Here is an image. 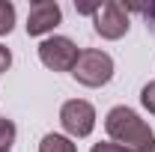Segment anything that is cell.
<instances>
[{"label":"cell","instance_id":"cell-1","mask_svg":"<svg viewBox=\"0 0 155 152\" xmlns=\"http://www.w3.org/2000/svg\"><path fill=\"white\" fill-rule=\"evenodd\" d=\"M104 128H107V134H110L114 143H119V146H125V149H131V152H143L152 143V128H149V122L140 119V116H137L131 107H125V104L107 111Z\"/></svg>","mask_w":155,"mask_h":152},{"label":"cell","instance_id":"cell-2","mask_svg":"<svg viewBox=\"0 0 155 152\" xmlns=\"http://www.w3.org/2000/svg\"><path fill=\"white\" fill-rule=\"evenodd\" d=\"M72 75L84 87H104L114 78V60H110V54H104V51L87 48V51H81Z\"/></svg>","mask_w":155,"mask_h":152},{"label":"cell","instance_id":"cell-3","mask_svg":"<svg viewBox=\"0 0 155 152\" xmlns=\"http://www.w3.org/2000/svg\"><path fill=\"white\" fill-rule=\"evenodd\" d=\"M78 57H81L78 45L66 36H51V39H45L39 45V60L48 69H54V72H72Z\"/></svg>","mask_w":155,"mask_h":152},{"label":"cell","instance_id":"cell-4","mask_svg":"<svg viewBox=\"0 0 155 152\" xmlns=\"http://www.w3.org/2000/svg\"><path fill=\"white\" fill-rule=\"evenodd\" d=\"M93 27L101 39H122L128 33V9L116 0L101 3L93 15Z\"/></svg>","mask_w":155,"mask_h":152},{"label":"cell","instance_id":"cell-5","mask_svg":"<svg viewBox=\"0 0 155 152\" xmlns=\"http://www.w3.org/2000/svg\"><path fill=\"white\" fill-rule=\"evenodd\" d=\"M60 122L72 137H87L96 125V107L84 98H72L60 107Z\"/></svg>","mask_w":155,"mask_h":152},{"label":"cell","instance_id":"cell-6","mask_svg":"<svg viewBox=\"0 0 155 152\" xmlns=\"http://www.w3.org/2000/svg\"><path fill=\"white\" fill-rule=\"evenodd\" d=\"M57 24H60V6L54 0H36L30 6V15H27V33L30 36H45Z\"/></svg>","mask_w":155,"mask_h":152},{"label":"cell","instance_id":"cell-7","mask_svg":"<svg viewBox=\"0 0 155 152\" xmlns=\"http://www.w3.org/2000/svg\"><path fill=\"white\" fill-rule=\"evenodd\" d=\"M39 152H78V146L63 134H45L39 143Z\"/></svg>","mask_w":155,"mask_h":152},{"label":"cell","instance_id":"cell-8","mask_svg":"<svg viewBox=\"0 0 155 152\" xmlns=\"http://www.w3.org/2000/svg\"><path fill=\"white\" fill-rule=\"evenodd\" d=\"M15 143V122L0 116V152H9Z\"/></svg>","mask_w":155,"mask_h":152},{"label":"cell","instance_id":"cell-9","mask_svg":"<svg viewBox=\"0 0 155 152\" xmlns=\"http://www.w3.org/2000/svg\"><path fill=\"white\" fill-rule=\"evenodd\" d=\"M12 24H15V6H12L9 0H0V36L9 33Z\"/></svg>","mask_w":155,"mask_h":152},{"label":"cell","instance_id":"cell-10","mask_svg":"<svg viewBox=\"0 0 155 152\" xmlns=\"http://www.w3.org/2000/svg\"><path fill=\"white\" fill-rule=\"evenodd\" d=\"M140 101H143V107H146L149 114H155V81H149V84L140 90Z\"/></svg>","mask_w":155,"mask_h":152},{"label":"cell","instance_id":"cell-11","mask_svg":"<svg viewBox=\"0 0 155 152\" xmlns=\"http://www.w3.org/2000/svg\"><path fill=\"white\" fill-rule=\"evenodd\" d=\"M137 12H143V18H146V27L155 33V3H149V6H134Z\"/></svg>","mask_w":155,"mask_h":152},{"label":"cell","instance_id":"cell-12","mask_svg":"<svg viewBox=\"0 0 155 152\" xmlns=\"http://www.w3.org/2000/svg\"><path fill=\"white\" fill-rule=\"evenodd\" d=\"M90 152H131V149H125V146H119V143H96Z\"/></svg>","mask_w":155,"mask_h":152},{"label":"cell","instance_id":"cell-13","mask_svg":"<svg viewBox=\"0 0 155 152\" xmlns=\"http://www.w3.org/2000/svg\"><path fill=\"white\" fill-rule=\"evenodd\" d=\"M9 66H12V54H9V48H3V45H0V75H3Z\"/></svg>","mask_w":155,"mask_h":152},{"label":"cell","instance_id":"cell-14","mask_svg":"<svg viewBox=\"0 0 155 152\" xmlns=\"http://www.w3.org/2000/svg\"><path fill=\"white\" fill-rule=\"evenodd\" d=\"M143 152H155V140H152V143H149V146H146Z\"/></svg>","mask_w":155,"mask_h":152}]
</instances>
